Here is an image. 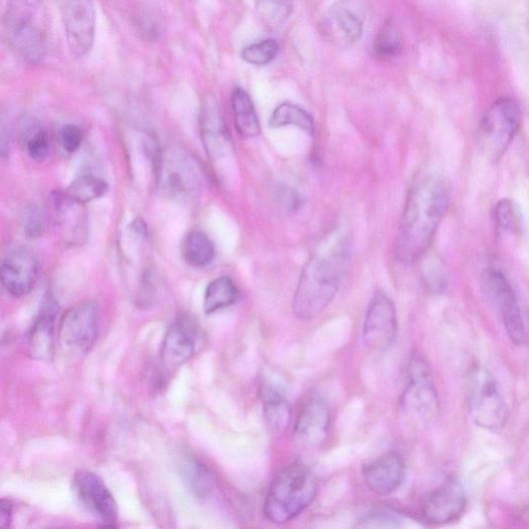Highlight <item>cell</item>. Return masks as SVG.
Segmentation results:
<instances>
[{"label":"cell","instance_id":"6da1fadb","mask_svg":"<svg viewBox=\"0 0 529 529\" xmlns=\"http://www.w3.org/2000/svg\"><path fill=\"white\" fill-rule=\"evenodd\" d=\"M352 238L339 224L318 243L305 264L294 295L293 310L303 321L314 320L335 298L351 257Z\"/></svg>","mask_w":529,"mask_h":529},{"label":"cell","instance_id":"7a4b0ae2","mask_svg":"<svg viewBox=\"0 0 529 529\" xmlns=\"http://www.w3.org/2000/svg\"><path fill=\"white\" fill-rule=\"evenodd\" d=\"M449 200L448 184L438 175L423 176L414 183L395 240V257L400 263L413 264L427 253Z\"/></svg>","mask_w":529,"mask_h":529},{"label":"cell","instance_id":"3957f363","mask_svg":"<svg viewBox=\"0 0 529 529\" xmlns=\"http://www.w3.org/2000/svg\"><path fill=\"white\" fill-rule=\"evenodd\" d=\"M318 479L302 462H295L280 471L272 481L264 512L274 524H285L307 509L316 500Z\"/></svg>","mask_w":529,"mask_h":529},{"label":"cell","instance_id":"277c9868","mask_svg":"<svg viewBox=\"0 0 529 529\" xmlns=\"http://www.w3.org/2000/svg\"><path fill=\"white\" fill-rule=\"evenodd\" d=\"M5 27L18 55L30 65L39 64L47 51L43 0H10Z\"/></svg>","mask_w":529,"mask_h":529},{"label":"cell","instance_id":"5b68a950","mask_svg":"<svg viewBox=\"0 0 529 529\" xmlns=\"http://www.w3.org/2000/svg\"><path fill=\"white\" fill-rule=\"evenodd\" d=\"M465 395L473 422L486 430L500 431L510 412L499 383L489 369L476 364L465 377Z\"/></svg>","mask_w":529,"mask_h":529},{"label":"cell","instance_id":"8992f818","mask_svg":"<svg viewBox=\"0 0 529 529\" xmlns=\"http://www.w3.org/2000/svg\"><path fill=\"white\" fill-rule=\"evenodd\" d=\"M519 104L510 98L495 101L480 126V147L491 163H497L512 143L521 123Z\"/></svg>","mask_w":529,"mask_h":529},{"label":"cell","instance_id":"52a82bcc","mask_svg":"<svg viewBox=\"0 0 529 529\" xmlns=\"http://www.w3.org/2000/svg\"><path fill=\"white\" fill-rule=\"evenodd\" d=\"M403 406L423 425L437 422L441 413L440 397L428 363L419 355L412 356L407 372Z\"/></svg>","mask_w":529,"mask_h":529},{"label":"cell","instance_id":"ba28073f","mask_svg":"<svg viewBox=\"0 0 529 529\" xmlns=\"http://www.w3.org/2000/svg\"><path fill=\"white\" fill-rule=\"evenodd\" d=\"M100 313L95 301H84L70 308L61 318L58 335L62 347L74 356L88 354L99 336Z\"/></svg>","mask_w":529,"mask_h":529},{"label":"cell","instance_id":"9c48e42d","mask_svg":"<svg viewBox=\"0 0 529 529\" xmlns=\"http://www.w3.org/2000/svg\"><path fill=\"white\" fill-rule=\"evenodd\" d=\"M366 17L363 0H337L321 22L324 38L338 48H349L362 36Z\"/></svg>","mask_w":529,"mask_h":529},{"label":"cell","instance_id":"30bf717a","mask_svg":"<svg viewBox=\"0 0 529 529\" xmlns=\"http://www.w3.org/2000/svg\"><path fill=\"white\" fill-rule=\"evenodd\" d=\"M483 288L499 309L507 334L514 345L523 346L526 330L520 305L513 286L506 275L497 269H487L482 276Z\"/></svg>","mask_w":529,"mask_h":529},{"label":"cell","instance_id":"8fae6325","mask_svg":"<svg viewBox=\"0 0 529 529\" xmlns=\"http://www.w3.org/2000/svg\"><path fill=\"white\" fill-rule=\"evenodd\" d=\"M62 22L71 53L83 57L96 39V7L93 0H59Z\"/></svg>","mask_w":529,"mask_h":529},{"label":"cell","instance_id":"7c38bea8","mask_svg":"<svg viewBox=\"0 0 529 529\" xmlns=\"http://www.w3.org/2000/svg\"><path fill=\"white\" fill-rule=\"evenodd\" d=\"M466 507L468 495L464 487L458 480L449 479L423 496L421 516L430 524L443 525L459 520Z\"/></svg>","mask_w":529,"mask_h":529},{"label":"cell","instance_id":"4fadbf2b","mask_svg":"<svg viewBox=\"0 0 529 529\" xmlns=\"http://www.w3.org/2000/svg\"><path fill=\"white\" fill-rule=\"evenodd\" d=\"M397 315L394 303L384 293L372 297L365 314L363 341L373 351L389 348L397 335Z\"/></svg>","mask_w":529,"mask_h":529},{"label":"cell","instance_id":"5bb4252c","mask_svg":"<svg viewBox=\"0 0 529 529\" xmlns=\"http://www.w3.org/2000/svg\"><path fill=\"white\" fill-rule=\"evenodd\" d=\"M159 186L171 198H189L200 186L199 171L193 161L181 152L163 155L157 168Z\"/></svg>","mask_w":529,"mask_h":529},{"label":"cell","instance_id":"9a60e30c","mask_svg":"<svg viewBox=\"0 0 529 529\" xmlns=\"http://www.w3.org/2000/svg\"><path fill=\"white\" fill-rule=\"evenodd\" d=\"M200 338L198 323L189 316H179L170 325L161 350V361L166 372L175 371L196 354Z\"/></svg>","mask_w":529,"mask_h":529},{"label":"cell","instance_id":"2e32d148","mask_svg":"<svg viewBox=\"0 0 529 529\" xmlns=\"http://www.w3.org/2000/svg\"><path fill=\"white\" fill-rule=\"evenodd\" d=\"M74 488L85 509L106 526H114L118 508L113 494L95 473L79 471L74 476Z\"/></svg>","mask_w":529,"mask_h":529},{"label":"cell","instance_id":"e0dca14e","mask_svg":"<svg viewBox=\"0 0 529 529\" xmlns=\"http://www.w3.org/2000/svg\"><path fill=\"white\" fill-rule=\"evenodd\" d=\"M38 276V260L26 248H16L0 262V285L13 297H23L33 291Z\"/></svg>","mask_w":529,"mask_h":529},{"label":"cell","instance_id":"ac0fdd59","mask_svg":"<svg viewBox=\"0 0 529 529\" xmlns=\"http://www.w3.org/2000/svg\"><path fill=\"white\" fill-rule=\"evenodd\" d=\"M366 486L381 496L397 491L406 478V462L395 451L387 452L366 463L362 469Z\"/></svg>","mask_w":529,"mask_h":529},{"label":"cell","instance_id":"d6986e66","mask_svg":"<svg viewBox=\"0 0 529 529\" xmlns=\"http://www.w3.org/2000/svg\"><path fill=\"white\" fill-rule=\"evenodd\" d=\"M331 421L328 402L319 395L306 399L295 422L296 439L305 446H320L327 438Z\"/></svg>","mask_w":529,"mask_h":529},{"label":"cell","instance_id":"ffe728a7","mask_svg":"<svg viewBox=\"0 0 529 529\" xmlns=\"http://www.w3.org/2000/svg\"><path fill=\"white\" fill-rule=\"evenodd\" d=\"M202 141L208 157L216 162L230 151L231 142L226 123L216 101L205 99L201 110Z\"/></svg>","mask_w":529,"mask_h":529},{"label":"cell","instance_id":"44dd1931","mask_svg":"<svg viewBox=\"0 0 529 529\" xmlns=\"http://www.w3.org/2000/svg\"><path fill=\"white\" fill-rule=\"evenodd\" d=\"M55 220L62 235L72 244L83 242L87 236V216L80 204L67 193L52 196Z\"/></svg>","mask_w":529,"mask_h":529},{"label":"cell","instance_id":"7402d4cb","mask_svg":"<svg viewBox=\"0 0 529 529\" xmlns=\"http://www.w3.org/2000/svg\"><path fill=\"white\" fill-rule=\"evenodd\" d=\"M57 306L49 299L30 332L28 349L30 355L40 360H50L54 352V330Z\"/></svg>","mask_w":529,"mask_h":529},{"label":"cell","instance_id":"603a6c76","mask_svg":"<svg viewBox=\"0 0 529 529\" xmlns=\"http://www.w3.org/2000/svg\"><path fill=\"white\" fill-rule=\"evenodd\" d=\"M235 127L243 139L256 138L261 133L260 121L254 103L242 88L234 89L231 97Z\"/></svg>","mask_w":529,"mask_h":529},{"label":"cell","instance_id":"cb8c5ba5","mask_svg":"<svg viewBox=\"0 0 529 529\" xmlns=\"http://www.w3.org/2000/svg\"><path fill=\"white\" fill-rule=\"evenodd\" d=\"M20 140L29 157L37 162L47 159L50 151V140L39 120L24 116L18 123Z\"/></svg>","mask_w":529,"mask_h":529},{"label":"cell","instance_id":"d4e9b609","mask_svg":"<svg viewBox=\"0 0 529 529\" xmlns=\"http://www.w3.org/2000/svg\"><path fill=\"white\" fill-rule=\"evenodd\" d=\"M262 399L268 426L276 432L285 431L292 421V409L287 398L276 388L265 386Z\"/></svg>","mask_w":529,"mask_h":529},{"label":"cell","instance_id":"484cf974","mask_svg":"<svg viewBox=\"0 0 529 529\" xmlns=\"http://www.w3.org/2000/svg\"><path fill=\"white\" fill-rule=\"evenodd\" d=\"M239 296L237 287L230 277L222 276L213 280L207 287L203 308L206 315L230 307L236 303Z\"/></svg>","mask_w":529,"mask_h":529},{"label":"cell","instance_id":"4316f807","mask_svg":"<svg viewBox=\"0 0 529 529\" xmlns=\"http://www.w3.org/2000/svg\"><path fill=\"white\" fill-rule=\"evenodd\" d=\"M180 473L185 485L196 497L204 499L212 488L211 475L206 466L192 455H186L180 464Z\"/></svg>","mask_w":529,"mask_h":529},{"label":"cell","instance_id":"83f0119b","mask_svg":"<svg viewBox=\"0 0 529 529\" xmlns=\"http://www.w3.org/2000/svg\"><path fill=\"white\" fill-rule=\"evenodd\" d=\"M182 255L186 263L193 267L208 266L215 258V247L211 239L203 232L194 231L185 237Z\"/></svg>","mask_w":529,"mask_h":529},{"label":"cell","instance_id":"f1b7e54d","mask_svg":"<svg viewBox=\"0 0 529 529\" xmlns=\"http://www.w3.org/2000/svg\"><path fill=\"white\" fill-rule=\"evenodd\" d=\"M269 126L272 129L296 127L310 135H313L315 132L313 117L302 108L291 103L280 104L273 111L269 120Z\"/></svg>","mask_w":529,"mask_h":529},{"label":"cell","instance_id":"f546056e","mask_svg":"<svg viewBox=\"0 0 529 529\" xmlns=\"http://www.w3.org/2000/svg\"><path fill=\"white\" fill-rule=\"evenodd\" d=\"M108 190L109 185L102 178L84 175L75 179L66 193L73 200L84 205L104 197Z\"/></svg>","mask_w":529,"mask_h":529},{"label":"cell","instance_id":"4dcf8cb0","mask_svg":"<svg viewBox=\"0 0 529 529\" xmlns=\"http://www.w3.org/2000/svg\"><path fill=\"white\" fill-rule=\"evenodd\" d=\"M402 41V33L398 24L393 19H388L373 43V52L380 59H393L400 53Z\"/></svg>","mask_w":529,"mask_h":529},{"label":"cell","instance_id":"1f68e13d","mask_svg":"<svg viewBox=\"0 0 529 529\" xmlns=\"http://www.w3.org/2000/svg\"><path fill=\"white\" fill-rule=\"evenodd\" d=\"M293 3L294 0H257V11L264 23L277 27L290 17Z\"/></svg>","mask_w":529,"mask_h":529},{"label":"cell","instance_id":"d6a6232c","mask_svg":"<svg viewBox=\"0 0 529 529\" xmlns=\"http://www.w3.org/2000/svg\"><path fill=\"white\" fill-rule=\"evenodd\" d=\"M279 51V45L275 40L268 39L245 47L241 56L247 64L263 67L272 62Z\"/></svg>","mask_w":529,"mask_h":529},{"label":"cell","instance_id":"836d02e7","mask_svg":"<svg viewBox=\"0 0 529 529\" xmlns=\"http://www.w3.org/2000/svg\"><path fill=\"white\" fill-rule=\"evenodd\" d=\"M495 220L497 226L504 232L516 233L520 230V217L514 203L503 200L495 208Z\"/></svg>","mask_w":529,"mask_h":529},{"label":"cell","instance_id":"e575fe53","mask_svg":"<svg viewBox=\"0 0 529 529\" xmlns=\"http://www.w3.org/2000/svg\"><path fill=\"white\" fill-rule=\"evenodd\" d=\"M24 232L28 238L36 239L44 232V216L41 209L36 205L29 206L24 212Z\"/></svg>","mask_w":529,"mask_h":529},{"label":"cell","instance_id":"d590c367","mask_svg":"<svg viewBox=\"0 0 529 529\" xmlns=\"http://www.w3.org/2000/svg\"><path fill=\"white\" fill-rule=\"evenodd\" d=\"M59 141L66 152L74 153L82 144L83 133L75 124H67L59 131Z\"/></svg>","mask_w":529,"mask_h":529},{"label":"cell","instance_id":"8d00e7d4","mask_svg":"<svg viewBox=\"0 0 529 529\" xmlns=\"http://www.w3.org/2000/svg\"><path fill=\"white\" fill-rule=\"evenodd\" d=\"M400 522L394 513L381 510L366 516L357 527H398Z\"/></svg>","mask_w":529,"mask_h":529},{"label":"cell","instance_id":"74e56055","mask_svg":"<svg viewBox=\"0 0 529 529\" xmlns=\"http://www.w3.org/2000/svg\"><path fill=\"white\" fill-rule=\"evenodd\" d=\"M13 504L8 500H0V528H9L13 522Z\"/></svg>","mask_w":529,"mask_h":529},{"label":"cell","instance_id":"f35d334b","mask_svg":"<svg viewBox=\"0 0 529 529\" xmlns=\"http://www.w3.org/2000/svg\"><path fill=\"white\" fill-rule=\"evenodd\" d=\"M280 196L283 197V202L292 210H297L303 203V200L299 194L293 190H286L283 193H280Z\"/></svg>","mask_w":529,"mask_h":529}]
</instances>
